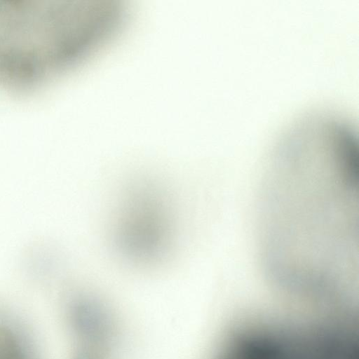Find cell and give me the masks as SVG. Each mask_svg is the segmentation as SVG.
Listing matches in <instances>:
<instances>
[{"label": "cell", "mask_w": 359, "mask_h": 359, "mask_svg": "<svg viewBox=\"0 0 359 359\" xmlns=\"http://www.w3.org/2000/svg\"><path fill=\"white\" fill-rule=\"evenodd\" d=\"M72 0H0V83L28 88L59 73L84 46Z\"/></svg>", "instance_id": "6da1fadb"}, {"label": "cell", "mask_w": 359, "mask_h": 359, "mask_svg": "<svg viewBox=\"0 0 359 359\" xmlns=\"http://www.w3.org/2000/svg\"><path fill=\"white\" fill-rule=\"evenodd\" d=\"M114 227V245L124 259L140 265L162 261L173 241L169 201L161 187L141 181L123 198Z\"/></svg>", "instance_id": "7a4b0ae2"}, {"label": "cell", "mask_w": 359, "mask_h": 359, "mask_svg": "<svg viewBox=\"0 0 359 359\" xmlns=\"http://www.w3.org/2000/svg\"><path fill=\"white\" fill-rule=\"evenodd\" d=\"M75 359H109L110 350L89 344H79Z\"/></svg>", "instance_id": "3957f363"}]
</instances>
